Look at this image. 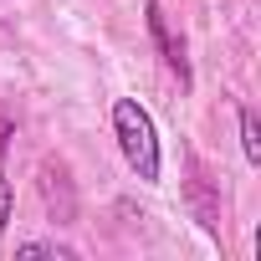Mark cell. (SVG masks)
I'll return each mask as SVG.
<instances>
[{
  "instance_id": "cell-1",
  "label": "cell",
  "mask_w": 261,
  "mask_h": 261,
  "mask_svg": "<svg viewBox=\"0 0 261 261\" xmlns=\"http://www.w3.org/2000/svg\"><path fill=\"white\" fill-rule=\"evenodd\" d=\"M113 134H118V149L128 159L144 185H159V169H164V154H159V134H154V118L139 97H118L113 102Z\"/></svg>"
},
{
  "instance_id": "cell-2",
  "label": "cell",
  "mask_w": 261,
  "mask_h": 261,
  "mask_svg": "<svg viewBox=\"0 0 261 261\" xmlns=\"http://www.w3.org/2000/svg\"><path fill=\"white\" fill-rule=\"evenodd\" d=\"M149 36H154V46H159V57H164V67L179 77V82H190V57H185V41L169 31V16H164V6L159 0H149Z\"/></svg>"
},
{
  "instance_id": "cell-3",
  "label": "cell",
  "mask_w": 261,
  "mask_h": 261,
  "mask_svg": "<svg viewBox=\"0 0 261 261\" xmlns=\"http://www.w3.org/2000/svg\"><path fill=\"white\" fill-rule=\"evenodd\" d=\"M236 118H241V154H246V164H261V128H256V113L241 108Z\"/></svg>"
},
{
  "instance_id": "cell-4",
  "label": "cell",
  "mask_w": 261,
  "mask_h": 261,
  "mask_svg": "<svg viewBox=\"0 0 261 261\" xmlns=\"http://www.w3.org/2000/svg\"><path fill=\"white\" fill-rule=\"evenodd\" d=\"M16 256H62V261H77V251L62 246V241H26V246H16Z\"/></svg>"
},
{
  "instance_id": "cell-5",
  "label": "cell",
  "mask_w": 261,
  "mask_h": 261,
  "mask_svg": "<svg viewBox=\"0 0 261 261\" xmlns=\"http://www.w3.org/2000/svg\"><path fill=\"white\" fill-rule=\"evenodd\" d=\"M6 220H11V179L0 169V230H6Z\"/></svg>"
},
{
  "instance_id": "cell-6",
  "label": "cell",
  "mask_w": 261,
  "mask_h": 261,
  "mask_svg": "<svg viewBox=\"0 0 261 261\" xmlns=\"http://www.w3.org/2000/svg\"><path fill=\"white\" fill-rule=\"evenodd\" d=\"M6 134H11V123H6V118H0V144H11V139H6Z\"/></svg>"
}]
</instances>
